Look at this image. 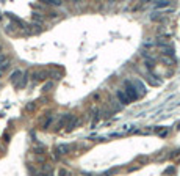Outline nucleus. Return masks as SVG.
Instances as JSON below:
<instances>
[{
  "instance_id": "f03ea898",
  "label": "nucleus",
  "mask_w": 180,
  "mask_h": 176,
  "mask_svg": "<svg viewBox=\"0 0 180 176\" xmlns=\"http://www.w3.org/2000/svg\"><path fill=\"white\" fill-rule=\"evenodd\" d=\"M45 77H47V72L45 71H35L32 74V79L33 80H44Z\"/></svg>"
},
{
  "instance_id": "20e7f679",
  "label": "nucleus",
  "mask_w": 180,
  "mask_h": 176,
  "mask_svg": "<svg viewBox=\"0 0 180 176\" xmlns=\"http://www.w3.org/2000/svg\"><path fill=\"white\" fill-rule=\"evenodd\" d=\"M8 66H10V60H8L5 55H0V69L5 71Z\"/></svg>"
},
{
  "instance_id": "423d86ee",
  "label": "nucleus",
  "mask_w": 180,
  "mask_h": 176,
  "mask_svg": "<svg viewBox=\"0 0 180 176\" xmlns=\"http://www.w3.org/2000/svg\"><path fill=\"white\" fill-rule=\"evenodd\" d=\"M33 20H35L36 24H41V22L44 20V17H42L39 13H33Z\"/></svg>"
},
{
  "instance_id": "39448f33",
  "label": "nucleus",
  "mask_w": 180,
  "mask_h": 176,
  "mask_svg": "<svg viewBox=\"0 0 180 176\" xmlns=\"http://www.w3.org/2000/svg\"><path fill=\"white\" fill-rule=\"evenodd\" d=\"M118 96H119V99L122 101L124 104H127V102H128V97H127V94L124 93V90H122V91H118Z\"/></svg>"
},
{
  "instance_id": "f257e3e1",
  "label": "nucleus",
  "mask_w": 180,
  "mask_h": 176,
  "mask_svg": "<svg viewBox=\"0 0 180 176\" xmlns=\"http://www.w3.org/2000/svg\"><path fill=\"white\" fill-rule=\"evenodd\" d=\"M11 82L17 87V88H22L25 85V77H24V72L22 71H14L11 74Z\"/></svg>"
},
{
  "instance_id": "7ed1b4c3",
  "label": "nucleus",
  "mask_w": 180,
  "mask_h": 176,
  "mask_svg": "<svg viewBox=\"0 0 180 176\" xmlns=\"http://www.w3.org/2000/svg\"><path fill=\"white\" fill-rule=\"evenodd\" d=\"M57 156H63V154H67L69 151H71V146H67V145H60V146H57Z\"/></svg>"
},
{
  "instance_id": "0eeeda50",
  "label": "nucleus",
  "mask_w": 180,
  "mask_h": 176,
  "mask_svg": "<svg viewBox=\"0 0 180 176\" xmlns=\"http://www.w3.org/2000/svg\"><path fill=\"white\" fill-rule=\"evenodd\" d=\"M45 5H55V7H60L61 2H58V0H47V2H44Z\"/></svg>"
},
{
  "instance_id": "6e6552de",
  "label": "nucleus",
  "mask_w": 180,
  "mask_h": 176,
  "mask_svg": "<svg viewBox=\"0 0 180 176\" xmlns=\"http://www.w3.org/2000/svg\"><path fill=\"white\" fill-rule=\"evenodd\" d=\"M44 176H45V174H44Z\"/></svg>"
}]
</instances>
